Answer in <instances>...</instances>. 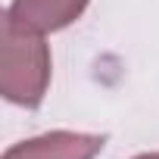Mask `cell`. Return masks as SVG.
I'll return each instance as SVG.
<instances>
[{
  "label": "cell",
  "mask_w": 159,
  "mask_h": 159,
  "mask_svg": "<svg viewBox=\"0 0 159 159\" xmlns=\"http://www.w3.org/2000/svg\"><path fill=\"white\" fill-rule=\"evenodd\" d=\"M50 88V47L44 34L22 25L10 10L0 19V94L34 109Z\"/></svg>",
  "instance_id": "6da1fadb"
},
{
  "label": "cell",
  "mask_w": 159,
  "mask_h": 159,
  "mask_svg": "<svg viewBox=\"0 0 159 159\" xmlns=\"http://www.w3.org/2000/svg\"><path fill=\"white\" fill-rule=\"evenodd\" d=\"M103 134L81 131H50L31 140H22L3 153V159H94L103 150Z\"/></svg>",
  "instance_id": "7a4b0ae2"
},
{
  "label": "cell",
  "mask_w": 159,
  "mask_h": 159,
  "mask_svg": "<svg viewBox=\"0 0 159 159\" xmlns=\"http://www.w3.org/2000/svg\"><path fill=\"white\" fill-rule=\"evenodd\" d=\"M88 3L91 0H13L10 13L22 25L47 34V31H59V28L72 25L88 10Z\"/></svg>",
  "instance_id": "3957f363"
},
{
  "label": "cell",
  "mask_w": 159,
  "mask_h": 159,
  "mask_svg": "<svg viewBox=\"0 0 159 159\" xmlns=\"http://www.w3.org/2000/svg\"><path fill=\"white\" fill-rule=\"evenodd\" d=\"M134 159H159V153H143V156H134Z\"/></svg>",
  "instance_id": "277c9868"
}]
</instances>
